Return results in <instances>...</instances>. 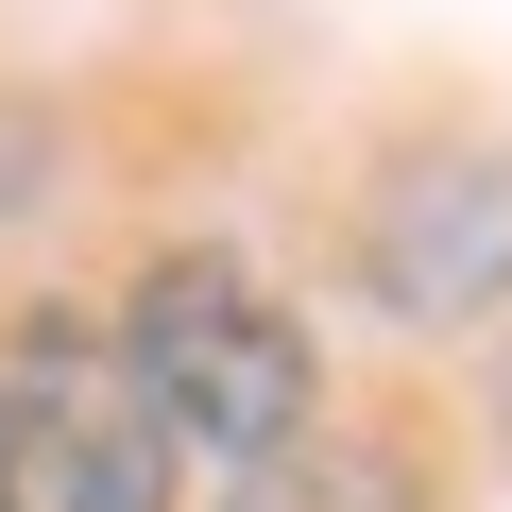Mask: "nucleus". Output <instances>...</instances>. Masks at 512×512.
<instances>
[{"label":"nucleus","instance_id":"39448f33","mask_svg":"<svg viewBox=\"0 0 512 512\" xmlns=\"http://www.w3.org/2000/svg\"><path fill=\"white\" fill-rule=\"evenodd\" d=\"M52 188V137H35V103H0V205H35Z\"/></svg>","mask_w":512,"mask_h":512},{"label":"nucleus","instance_id":"423d86ee","mask_svg":"<svg viewBox=\"0 0 512 512\" xmlns=\"http://www.w3.org/2000/svg\"><path fill=\"white\" fill-rule=\"evenodd\" d=\"M0 512H18V495H0Z\"/></svg>","mask_w":512,"mask_h":512},{"label":"nucleus","instance_id":"f03ea898","mask_svg":"<svg viewBox=\"0 0 512 512\" xmlns=\"http://www.w3.org/2000/svg\"><path fill=\"white\" fill-rule=\"evenodd\" d=\"M120 359L137 393L171 410V444H222V461H274L308 427V325L239 274V256H154L120 291Z\"/></svg>","mask_w":512,"mask_h":512},{"label":"nucleus","instance_id":"7ed1b4c3","mask_svg":"<svg viewBox=\"0 0 512 512\" xmlns=\"http://www.w3.org/2000/svg\"><path fill=\"white\" fill-rule=\"evenodd\" d=\"M376 291H393V325H461V308H495L512 291V171H393V205H376Z\"/></svg>","mask_w":512,"mask_h":512},{"label":"nucleus","instance_id":"f257e3e1","mask_svg":"<svg viewBox=\"0 0 512 512\" xmlns=\"http://www.w3.org/2000/svg\"><path fill=\"white\" fill-rule=\"evenodd\" d=\"M171 410L137 393L120 325L18 308L0 325V495L18 512H171Z\"/></svg>","mask_w":512,"mask_h":512},{"label":"nucleus","instance_id":"20e7f679","mask_svg":"<svg viewBox=\"0 0 512 512\" xmlns=\"http://www.w3.org/2000/svg\"><path fill=\"white\" fill-rule=\"evenodd\" d=\"M239 512H427V478L376 427H291L274 461H239Z\"/></svg>","mask_w":512,"mask_h":512}]
</instances>
